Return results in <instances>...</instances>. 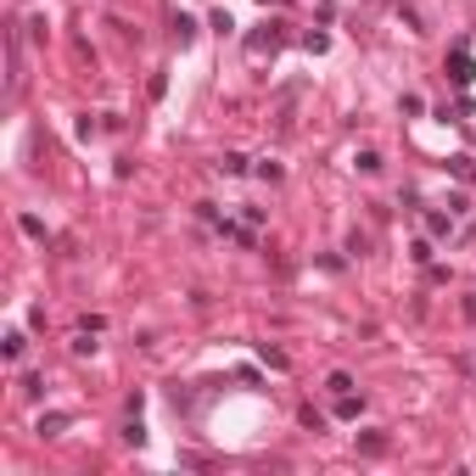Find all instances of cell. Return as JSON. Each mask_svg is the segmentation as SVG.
<instances>
[{
	"instance_id": "13",
	"label": "cell",
	"mask_w": 476,
	"mask_h": 476,
	"mask_svg": "<svg viewBox=\"0 0 476 476\" xmlns=\"http://www.w3.org/2000/svg\"><path fill=\"white\" fill-rule=\"evenodd\" d=\"M123 437H129V443H135V448H141V443H146V426H141L135 415H129V426H123Z\"/></svg>"
},
{
	"instance_id": "6",
	"label": "cell",
	"mask_w": 476,
	"mask_h": 476,
	"mask_svg": "<svg viewBox=\"0 0 476 476\" xmlns=\"http://www.w3.org/2000/svg\"><path fill=\"white\" fill-rule=\"evenodd\" d=\"M174 39H180V45H191V39H196V17H174Z\"/></svg>"
},
{
	"instance_id": "5",
	"label": "cell",
	"mask_w": 476,
	"mask_h": 476,
	"mask_svg": "<svg viewBox=\"0 0 476 476\" xmlns=\"http://www.w3.org/2000/svg\"><path fill=\"white\" fill-rule=\"evenodd\" d=\"M426 230H431V236H454V213H431Z\"/></svg>"
},
{
	"instance_id": "10",
	"label": "cell",
	"mask_w": 476,
	"mask_h": 476,
	"mask_svg": "<svg viewBox=\"0 0 476 476\" xmlns=\"http://www.w3.org/2000/svg\"><path fill=\"white\" fill-rule=\"evenodd\" d=\"M219 168H225V174H247V157H241V152H225Z\"/></svg>"
},
{
	"instance_id": "12",
	"label": "cell",
	"mask_w": 476,
	"mask_h": 476,
	"mask_svg": "<svg viewBox=\"0 0 476 476\" xmlns=\"http://www.w3.org/2000/svg\"><path fill=\"white\" fill-rule=\"evenodd\" d=\"M258 353H264V364H275V370H286V364H291V359H286L280 348H269V342H264V348H258Z\"/></svg>"
},
{
	"instance_id": "1",
	"label": "cell",
	"mask_w": 476,
	"mask_h": 476,
	"mask_svg": "<svg viewBox=\"0 0 476 476\" xmlns=\"http://www.w3.org/2000/svg\"><path fill=\"white\" fill-rule=\"evenodd\" d=\"M247 51H252V56H275V51H280V28H275V23H264V28L247 39Z\"/></svg>"
},
{
	"instance_id": "3",
	"label": "cell",
	"mask_w": 476,
	"mask_h": 476,
	"mask_svg": "<svg viewBox=\"0 0 476 476\" xmlns=\"http://www.w3.org/2000/svg\"><path fill=\"white\" fill-rule=\"evenodd\" d=\"M302 45H309V56H325V51H331V34L309 28V34H302Z\"/></svg>"
},
{
	"instance_id": "14",
	"label": "cell",
	"mask_w": 476,
	"mask_h": 476,
	"mask_svg": "<svg viewBox=\"0 0 476 476\" xmlns=\"http://www.w3.org/2000/svg\"><path fill=\"white\" fill-rule=\"evenodd\" d=\"M325 386H331V393H353V375H348V370H336Z\"/></svg>"
},
{
	"instance_id": "15",
	"label": "cell",
	"mask_w": 476,
	"mask_h": 476,
	"mask_svg": "<svg viewBox=\"0 0 476 476\" xmlns=\"http://www.w3.org/2000/svg\"><path fill=\"white\" fill-rule=\"evenodd\" d=\"M213 28H219V34H236V17H230V12L219 6V12H213Z\"/></svg>"
},
{
	"instance_id": "11",
	"label": "cell",
	"mask_w": 476,
	"mask_h": 476,
	"mask_svg": "<svg viewBox=\"0 0 476 476\" xmlns=\"http://www.w3.org/2000/svg\"><path fill=\"white\" fill-rule=\"evenodd\" d=\"M23 348H28V336H23V331H12V336H6V359H23Z\"/></svg>"
},
{
	"instance_id": "4",
	"label": "cell",
	"mask_w": 476,
	"mask_h": 476,
	"mask_svg": "<svg viewBox=\"0 0 476 476\" xmlns=\"http://www.w3.org/2000/svg\"><path fill=\"white\" fill-rule=\"evenodd\" d=\"M359 409H364V398H353V393H336V415H342V420H353Z\"/></svg>"
},
{
	"instance_id": "8",
	"label": "cell",
	"mask_w": 476,
	"mask_h": 476,
	"mask_svg": "<svg viewBox=\"0 0 476 476\" xmlns=\"http://www.w3.org/2000/svg\"><path fill=\"white\" fill-rule=\"evenodd\" d=\"M359 448H364V454H386V437H381V431H364Z\"/></svg>"
},
{
	"instance_id": "2",
	"label": "cell",
	"mask_w": 476,
	"mask_h": 476,
	"mask_svg": "<svg viewBox=\"0 0 476 476\" xmlns=\"http://www.w3.org/2000/svg\"><path fill=\"white\" fill-rule=\"evenodd\" d=\"M448 79L459 84V90L476 79V68H470V51H465V45H454V51H448Z\"/></svg>"
},
{
	"instance_id": "9",
	"label": "cell",
	"mask_w": 476,
	"mask_h": 476,
	"mask_svg": "<svg viewBox=\"0 0 476 476\" xmlns=\"http://www.w3.org/2000/svg\"><path fill=\"white\" fill-rule=\"evenodd\" d=\"M448 174H454V180H470L476 168H470V157H448Z\"/></svg>"
},
{
	"instance_id": "17",
	"label": "cell",
	"mask_w": 476,
	"mask_h": 476,
	"mask_svg": "<svg viewBox=\"0 0 476 476\" xmlns=\"http://www.w3.org/2000/svg\"><path fill=\"white\" fill-rule=\"evenodd\" d=\"M264 6H275V0H264Z\"/></svg>"
},
{
	"instance_id": "7",
	"label": "cell",
	"mask_w": 476,
	"mask_h": 476,
	"mask_svg": "<svg viewBox=\"0 0 476 476\" xmlns=\"http://www.w3.org/2000/svg\"><path fill=\"white\" fill-rule=\"evenodd\" d=\"M62 426H68V415H39V437H56Z\"/></svg>"
},
{
	"instance_id": "16",
	"label": "cell",
	"mask_w": 476,
	"mask_h": 476,
	"mask_svg": "<svg viewBox=\"0 0 476 476\" xmlns=\"http://www.w3.org/2000/svg\"><path fill=\"white\" fill-rule=\"evenodd\" d=\"M465 320H470V325H476V297H465Z\"/></svg>"
},
{
	"instance_id": "18",
	"label": "cell",
	"mask_w": 476,
	"mask_h": 476,
	"mask_svg": "<svg viewBox=\"0 0 476 476\" xmlns=\"http://www.w3.org/2000/svg\"><path fill=\"white\" fill-rule=\"evenodd\" d=\"M470 236H476V225H470Z\"/></svg>"
}]
</instances>
